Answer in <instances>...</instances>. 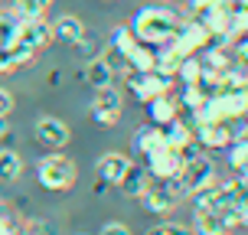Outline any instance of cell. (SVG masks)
<instances>
[{
  "mask_svg": "<svg viewBox=\"0 0 248 235\" xmlns=\"http://www.w3.org/2000/svg\"><path fill=\"white\" fill-rule=\"evenodd\" d=\"M176 23H180L176 10L163 7V3H150V7H140V10L134 13L131 30L137 33L140 43H147V46H163V43H170Z\"/></svg>",
  "mask_w": 248,
  "mask_h": 235,
  "instance_id": "cell-1",
  "label": "cell"
},
{
  "mask_svg": "<svg viewBox=\"0 0 248 235\" xmlns=\"http://www.w3.org/2000/svg\"><path fill=\"white\" fill-rule=\"evenodd\" d=\"M75 180H78V167H75L72 157H65V154H46V157H39L36 183L43 186V189L65 193V189L75 186Z\"/></svg>",
  "mask_w": 248,
  "mask_h": 235,
  "instance_id": "cell-2",
  "label": "cell"
},
{
  "mask_svg": "<svg viewBox=\"0 0 248 235\" xmlns=\"http://www.w3.org/2000/svg\"><path fill=\"white\" fill-rule=\"evenodd\" d=\"M173 82H176V78L157 72V69H150V72H131V75H127V92H131V95L144 105V101L154 98V95L173 92Z\"/></svg>",
  "mask_w": 248,
  "mask_h": 235,
  "instance_id": "cell-3",
  "label": "cell"
},
{
  "mask_svg": "<svg viewBox=\"0 0 248 235\" xmlns=\"http://www.w3.org/2000/svg\"><path fill=\"white\" fill-rule=\"evenodd\" d=\"M124 111V98L121 92L114 85H105V88H95V98H92V121L101 124V127H111L118 124Z\"/></svg>",
  "mask_w": 248,
  "mask_h": 235,
  "instance_id": "cell-4",
  "label": "cell"
},
{
  "mask_svg": "<svg viewBox=\"0 0 248 235\" xmlns=\"http://www.w3.org/2000/svg\"><path fill=\"white\" fill-rule=\"evenodd\" d=\"M170 43H173V49L183 52V56H199V52L209 46V30L199 23V20H186V23H176Z\"/></svg>",
  "mask_w": 248,
  "mask_h": 235,
  "instance_id": "cell-5",
  "label": "cell"
},
{
  "mask_svg": "<svg viewBox=\"0 0 248 235\" xmlns=\"http://www.w3.org/2000/svg\"><path fill=\"white\" fill-rule=\"evenodd\" d=\"M180 180H183L186 193H196L199 186H206L209 180H216V163L206 157V154H199L193 160L183 163V170H180Z\"/></svg>",
  "mask_w": 248,
  "mask_h": 235,
  "instance_id": "cell-6",
  "label": "cell"
},
{
  "mask_svg": "<svg viewBox=\"0 0 248 235\" xmlns=\"http://www.w3.org/2000/svg\"><path fill=\"white\" fill-rule=\"evenodd\" d=\"M33 137H36V144H43V147H65V144H69V127H65V121H59V118L43 114V118H36V124H33Z\"/></svg>",
  "mask_w": 248,
  "mask_h": 235,
  "instance_id": "cell-7",
  "label": "cell"
},
{
  "mask_svg": "<svg viewBox=\"0 0 248 235\" xmlns=\"http://www.w3.org/2000/svg\"><path fill=\"white\" fill-rule=\"evenodd\" d=\"M180 170H183V157L173 147H160V150H154V154H147V173L150 176L163 180V176H176Z\"/></svg>",
  "mask_w": 248,
  "mask_h": 235,
  "instance_id": "cell-8",
  "label": "cell"
},
{
  "mask_svg": "<svg viewBox=\"0 0 248 235\" xmlns=\"http://www.w3.org/2000/svg\"><path fill=\"white\" fill-rule=\"evenodd\" d=\"M16 36L30 43L33 49L49 46L52 43V23H46V16H20V33Z\"/></svg>",
  "mask_w": 248,
  "mask_h": 235,
  "instance_id": "cell-9",
  "label": "cell"
},
{
  "mask_svg": "<svg viewBox=\"0 0 248 235\" xmlns=\"http://www.w3.org/2000/svg\"><path fill=\"white\" fill-rule=\"evenodd\" d=\"M193 137L199 141L202 150H225L229 147V121H212V124H196Z\"/></svg>",
  "mask_w": 248,
  "mask_h": 235,
  "instance_id": "cell-10",
  "label": "cell"
},
{
  "mask_svg": "<svg viewBox=\"0 0 248 235\" xmlns=\"http://www.w3.org/2000/svg\"><path fill=\"white\" fill-rule=\"evenodd\" d=\"M144 108H147L150 124L163 127V124H170L176 114H180V101L173 98V92H163V95H154V98H147V101H144Z\"/></svg>",
  "mask_w": 248,
  "mask_h": 235,
  "instance_id": "cell-11",
  "label": "cell"
},
{
  "mask_svg": "<svg viewBox=\"0 0 248 235\" xmlns=\"http://www.w3.org/2000/svg\"><path fill=\"white\" fill-rule=\"evenodd\" d=\"M33 56H36V49L16 36L13 43L0 46V72H13V69L26 65V62H33Z\"/></svg>",
  "mask_w": 248,
  "mask_h": 235,
  "instance_id": "cell-12",
  "label": "cell"
},
{
  "mask_svg": "<svg viewBox=\"0 0 248 235\" xmlns=\"http://www.w3.org/2000/svg\"><path fill=\"white\" fill-rule=\"evenodd\" d=\"M131 157L127 154H118V150H111V154H105V157H98V163H95V170H98V176L105 180V183H118L124 176V170L131 167Z\"/></svg>",
  "mask_w": 248,
  "mask_h": 235,
  "instance_id": "cell-13",
  "label": "cell"
},
{
  "mask_svg": "<svg viewBox=\"0 0 248 235\" xmlns=\"http://www.w3.org/2000/svg\"><path fill=\"white\" fill-rule=\"evenodd\" d=\"M85 82L92 88H105V85H114V65L108 56H92L85 65Z\"/></svg>",
  "mask_w": 248,
  "mask_h": 235,
  "instance_id": "cell-14",
  "label": "cell"
},
{
  "mask_svg": "<svg viewBox=\"0 0 248 235\" xmlns=\"http://www.w3.org/2000/svg\"><path fill=\"white\" fill-rule=\"evenodd\" d=\"M82 36H85V23H82L78 16L62 13V16H56V20H52V39H62V43L75 46Z\"/></svg>",
  "mask_w": 248,
  "mask_h": 235,
  "instance_id": "cell-15",
  "label": "cell"
},
{
  "mask_svg": "<svg viewBox=\"0 0 248 235\" xmlns=\"http://www.w3.org/2000/svg\"><path fill=\"white\" fill-rule=\"evenodd\" d=\"M160 147H167L163 127H157V124H144V127H137V134H134V154L147 157V154H154V150H160Z\"/></svg>",
  "mask_w": 248,
  "mask_h": 235,
  "instance_id": "cell-16",
  "label": "cell"
},
{
  "mask_svg": "<svg viewBox=\"0 0 248 235\" xmlns=\"http://www.w3.org/2000/svg\"><path fill=\"white\" fill-rule=\"evenodd\" d=\"M229 229L225 216L219 209H193V232H202V235H219Z\"/></svg>",
  "mask_w": 248,
  "mask_h": 235,
  "instance_id": "cell-17",
  "label": "cell"
},
{
  "mask_svg": "<svg viewBox=\"0 0 248 235\" xmlns=\"http://www.w3.org/2000/svg\"><path fill=\"white\" fill-rule=\"evenodd\" d=\"M180 59H183V52H176V49H173V43L154 46V69H157V72H163V75H170V78H176Z\"/></svg>",
  "mask_w": 248,
  "mask_h": 235,
  "instance_id": "cell-18",
  "label": "cell"
},
{
  "mask_svg": "<svg viewBox=\"0 0 248 235\" xmlns=\"http://www.w3.org/2000/svg\"><path fill=\"white\" fill-rule=\"evenodd\" d=\"M150 173H147V167H137V163H131L127 170H124V176L118 180V186L124 189V196H140L144 193V186H147Z\"/></svg>",
  "mask_w": 248,
  "mask_h": 235,
  "instance_id": "cell-19",
  "label": "cell"
},
{
  "mask_svg": "<svg viewBox=\"0 0 248 235\" xmlns=\"http://www.w3.org/2000/svg\"><path fill=\"white\" fill-rule=\"evenodd\" d=\"M124 62H127V72H150L154 69V46L137 43L134 49L124 56Z\"/></svg>",
  "mask_w": 248,
  "mask_h": 235,
  "instance_id": "cell-20",
  "label": "cell"
},
{
  "mask_svg": "<svg viewBox=\"0 0 248 235\" xmlns=\"http://www.w3.org/2000/svg\"><path fill=\"white\" fill-rule=\"evenodd\" d=\"M108 43H111V52H118V56H127V52L134 49L140 39H137V33L131 30V23H127V26L121 23V26H114V30H111V39H108Z\"/></svg>",
  "mask_w": 248,
  "mask_h": 235,
  "instance_id": "cell-21",
  "label": "cell"
},
{
  "mask_svg": "<svg viewBox=\"0 0 248 235\" xmlns=\"http://www.w3.org/2000/svg\"><path fill=\"white\" fill-rule=\"evenodd\" d=\"M23 173V160L16 150H0V183H13Z\"/></svg>",
  "mask_w": 248,
  "mask_h": 235,
  "instance_id": "cell-22",
  "label": "cell"
},
{
  "mask_svg": "<svg viewBox=\"0 0 248 235\" xmlns=\"http://www.w3.org/2000/svg\"><path fill=\"white\" fill-rule=\"evenodd\" d=\"M199 75H202L199 56H183V59H180V69H176V82H196Z\"/></svg>",
  "mask_w": 248,
  "mask_h": 235,
  "instance_id": "cell-23",
  "label": "cell"
},
{
  "mask_svg": "<svg viewBox=\"0 0 248 235\" xmlns=\"http://www.w3.org/2000/svg\"><path fill=\"white\" fill-rule=\"evenodd\" d=\"M20 33V13H0V46L13 43Z\"/></svg>",
  "mask_w": 248,
  "mask_h": 235,
  "instance_id": "cell-24",
  "label": "cell"
},
{
  "mask_svg": "<svg viewBox=\"0 0 248 235\" xmlns=\"http://www.w3.org/2000/svg\"><path fill=\"white\" fill-rule=\"evenodd\" d=\"M225 150H229V167L238 173V170L248 163V141H229Z\"/></svg>",
  "mask_w": 248,
  "mask_h": 235,
  "instance_id": "cell-25",
  "label": "cell"
},
{
  "mask_svg": "<svg viewBox=\"0 0 248 235\" xmlns=\"http://www.w3.org/2000/svg\"><path fill=\"white\" fill-rule=\"evenodd\" d=\"M52 0H13V7L20 16H46Z\"/></svg>",
  "mask_w": 248,
  "mask_h": 235,
  "instance_id": "cell-26",
  "label": "cell"
},
{
  "mask_svg": "<svg viewBox=\"0 0 248 235\" xmlns=\"http://www.w3.org/2000/svg\"><path fill=\"white\" fill-rule=\"evenodd\" d=\"M150 232H154V235H160V232H170V235H186V232H193V225H183V222H163V225H154Z\"/></svg>",
  "mask_w": 248,
  "mask_h": 235,
  "instance_id": "cell-27",
  "label": "cell"
},
{
  "mask_svg": "<svg viewBox=\"0 0 248 235\" xmlns=\"http://www.w3.org/2000/svg\"><path fill=\"white\" fill-rule=\"evenodd\" d=\"M219 0H189V13H193V20H199L202 13H209Z\"/></svg>",
  "mask_w": 248,
  "mask_h": 235,
  "instance_id": "cell-28",
  "label": "cell"
},
{
  "mask_svg": "<svg viewBox=\"0 0 248 235\" xmlns=\"http://www.w3.org/2000/svg\"><path fill=\"white\" fill-rule=\"evenodd\" d=\"M75 46H78V52H82L85 59H92V56H98V46H95V43L88 39V33H85V36H82V39H78Z\"/></svg>",
  "mask_w": 248,
  "mask_h": 235,
  "instance_id": "cell-29",
  "label": "cell"
},
{
  "mask_svg": "<svg viewBox=\"0 0 248 235\" xmlns=\"http://www.w3.org/2000/svg\"><path fill=\"white\" fill-rule=\"evenodd\" d=\"M10 111H13V95L7 88H0V118H7Z\"/></svg>",
  "mask_w": 248,
  "mask_h": 235,
  "instance_id": "cell-30",
  "label": "cell"
},
{
  "mask_svg": "<svg viewBox=\"0 0 248 235\" xmlns=\"http://www.w3.org/2000/svg\"><path fill=\"white\" fill-rule=\"evenodd\" d=\"M101 232H105V235H114V232L127 235V225H124V222H105V225H101Z\"/></svg>",
  "mask_w": 248,
  "mask_h": 235,
  "instance_id": "cell-31",
  "label": "cell"
},
{
  "mask_svg": "<svg viewBox=\"0 0 248 235\" xmlns=\"http://www.w3.org/2000/svg\"><path fill=\"white\" fill-rule=\"evenodd\" d=\"M7 134V118H0V137Z\"/></svg>",
  "mask_w": 248,
  "mask_h": 235,
  "instance_id": "cell-32",
  "label": "cell"
},
{
  "mask_svg": "<svg viewBox=\"0 0 248 235\" xmlns=\"http://www.w3.org/2000/svg\"><path fill=\"white\" fill-rule=\"evenodd\" d=\"M245 141H248V118H245Z\"/></svg>",
  "mask_w": 248,
  "mask_h": 235,
  "instance_id": "cell-33",
  "label": "cell"
},
{
  "mask_svg": "<svg viewBox=\"0 0 248 235\" xmlns=\"http://www.w3.org/2000/svg\"><path fill=\"white\" fill-rule=\"evenodd\" d=\"M105 3H111V0H105Z\"/></svg>",
  "mask_w": 248,
  "mask_h": 235,
  "instance_id": "cell-34",
  "label": "cell"
}]
</instances>
